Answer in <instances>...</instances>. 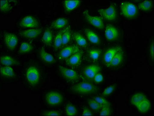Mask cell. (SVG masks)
Wrapping results in <instances>:
<instances>
[{
	"mask_svg": "<svg viewBox=\"0 0 154 116\" xmlns=\"http://www.w3.org/2000/svg\"><path fill=\"white\" fill-rule=\"evenodd\" d=\"M44 115L47 116H60L61 114L59 112L55 110L48 111L45 112L44 113Z\"/></svg>",
	"mask_w": 154,
	"mask_h": 116,
	"instance_id": "cell-38",
	"label": "cell"
},
{
	"mask_svg": "<svg viewBox=\"0 0 154 116\" xmlns=\"http://www.w3.org/2000/svg\"><path fill=\"white\" fill-rule=\"evenodd\" d=\"M150 55L152 59V61L154 60V42L152 41L151 44L150 48Z\"/></svg>",
	"mask_w": 154,
	"mask_h": 116,
	"instance_id": "cell-41",
	"label": "cell"
},
{
	"mask_svg": "<svg viewBox=\"0 0 154 116\" xmlns=\"http://www.w3.org/2000/svg\"><path fill=\"white\" fill-rule=\"evenodd\" d=\"M101 52H102V51L100 50H91L89 51V55L91 59L93 60H96L99 59Z\"/></svg>",
	"mask_w": 154,
	"mask_h": 116,
	"instance_id": "cell-33",
	"label": "cell"
},
{
	"mask_svg": "<svg viewBox=\"0 0 154 116\" xmlns=\"http://www.w3.org/2000/svg\"><path fill=\"white\" fill-rule=\"evenodd\" d=\"M88 104L90 107L94 111H99L102 109V106L94 99H90L88 101Z\"/></svg>",
	"mask_w": 154,
	"mask_h": 116,
	"instance_id": "cell-32",
	"label": "cell"
},
{
	"mask_svg": "<svg viewBox=\"0 0 154 116\" xmlns=\"http://www.w3.org/2000/svg\"><path fill=\"white\" fill-rule=\"evenodd\" d=\"M52 38V32L51 29L47 28L44 32V35L42 37V40L45 44L49 46L51 45Z\"/></svg>",
	"mask_w": 154,
	"mask_h": 116,
	"instance_id": "cell-23",
	"label": "cell"
},
{
	"mask_svg": "<svg viewBox=\"0 0 154 116\" xmlns=\"http://www.w3.org/2000/svg\"><path fill=\"white\" fill-rule=\"evenodd\" d=\"M98 12L101 17L106 21L113 22L117 19V14L116 3L111 4L107 8L99 9Z\"/></svg>",
	"mask_w": 154,
	"mask_h": 116,
	"instance_id": "cell-3",
	"label": "cell"
},
{
	"mask_svg": "<svg viewBox=\"0 0 154 116\" xmlns=\"http://www.w3.org/2000/svg\"><path fill=\"white\" fill-rule=\"evenodd\" d=\"M20 25L23 28L32 29L38 27L39 24L38 21L35 17L28 16L24 17L21 20Z\"/></svg>",
	"mask_w": 154,
	"mask_h": 116,
	"instance_id": "cell-9",
	"label": "cell"
},
{
	"mask_svg": "<svg viewBox=\"0 0 154 116\" xmlns=\"http://www.w3.org/2000/svg\"><path fill=\"white\" fill-rule=\"evenodd\" d=\"M101 69L97 65H91L86 67L84 71V74L86 78L89 79H94L95 75L99 73Z\"/></svg>",
	"mask_w": 154,
	"mask_h": 116,
	"instance_id": "cell-13",
	"label": "cell"
},
{
	"mask_svg": "<svg viewBox=\"0 0 154 116\" xmlns=\"http://www.w3.org/2000/svg\"><path fill=\"white\" fill-rule=\"evenodd\" d=\"M94 99L100 104L102 105V106H110V103L107 100L105 99V98L102 97L100 96H97L94 97Z\"/></svg>",
	"mask_w": 154,
	"mask_h": 116,
	"instance_id": "cell-35",
	"label": "cell"
},
{
	"mask_svg": "<svg viewBox=\"0 0 154 116\" xmlns=\"http://www.w3.org/2000/svg\"><path fill=\"white\" fill-rule=\"evenodd\" d=\"M121 9V14L129 19L135 18L138 13L137 7L130 2H122Z\"/></svg>",
	"mask_w": 154,
	"mask_h": 116,
	"instance_id": "cell-2",
	"label": "cell"
},
{
	"mask_svg": "<svg viewBox=\"0 0 154 116\" xmlns=\"http://www.w3.org/2000/svg\"><path fill=\"white\" fill-rule=\"evenodd\" d=\"M81 1L78 0H67L64 1V6L67 12H71L76 9L80 5Z\"/></svg>",
	"mask_w": 154,
	"mask_h": 116,
	"instance_id": "cell-21",
	"label": "cell"
},
{
	"mask_svg": "<svg viewBox=\"0 0 154 116\" xmlns=\"http://www.w3.org/2000/svg\"><path fill=\"white\" fill-rule=\"evenodd\" d=\"M83 116H93V114L88 108L85 107L84 108L83 112Z\"/></svg>",
	"mask_w": 154,
	"mask_h": 116,
	"instance_id": "cell-40",
	"label": "cell"
},
{
	"mask_svg": "<svg viewBox=\"0 0 154 116\" xmlns=\"http://www.w3.org/2000/svg\"><path fill=\"white\" fill-rule=\"evenodd\" d=\"M122 49V48L119 46L111 47L108 49L103 56V61L105 64L108 66L117 53Z\"/></svg>",
	"mask_w": 154,
	"mask_h": 116,
	"instance_id": "cell-12",
	"label": "cell"
},
{
	"mask_svg": "<svg viewBox=\"0 0 154 116\" xmlns=\"http://www.w3.org/2000/svg\"><path fill=\"white\" fill-rule=\"evenodd\" d=\"M33 49V47L30 44L25 42L21 43L19 49V53H26L31 52Z\"/></svg>",
	"mask_w": 154,
	"mask_h": 116,
	"instance_id": "cell-28",
	"label": "cell"
},
{
	"mask_svg": "<svg viewBox=\"0 0 154 116\" xmlns=\"http://www.w3.org/2000/svg\"><path fill=\"white\" fill-rule=\"evenodd\" d=\"M94 81L95 83H99L103 81L104 78L103 75L100 73H98L95 75L94 78Z\"/></svg>",
	"mask_w": 154,
	"mask_h": 116,
	"instance_id": "cell-39",
	"label": "cell"
},
{
	"mask_svg": "<svg viewBox=\"0 0 154 116\" xmlns=\"http://www.w3.org/2000/svg\"><path fill=\"white\" fill-rule=\"evenodd\" d=\"M71 90L75 93L89 94L97 93L98 88L93 84L82 82L72 86L71 88Z\"/></svg>",
	"mask_w": 154,
	"mask_h": 116,
	"instance_id": "cell-1",
	"label": "cell"
},
{
	"mask_svg": "<svg viewBox=\"0 0 154 116\" xmlns=\"http://www.w3.org/2000/svg\"><path fill=\"white\" fill-rule=\"evenodd\" d=\"M153 6V2L151 1H145L138 5V8L143 11H148L151 10Z\"/></svg>",
	"mask_w": 154,
	"mask_h": 116,
	"instance_id": "cell-27",
	"label": "cell"
},
{
	"mask_svg": "<svg viewBox=\"0 0 154 116\" xmlns=\"http://www.w3.org/2000/svg\"><path fill=\"white\" fill-rule=\"evenodd\" d=\"M116 88L115 85H112L109 86L104 90L103 93V95L104 96H108L110 95V94L112 93Z\"/></svg>",
	"mask_w": 154,
	"mask_h": 116,
	"instance_id": "cell-37",
	"label": "cell"
},
{
	"mask_svg": "<svg viewBox=\"0 0 154 116\" xmlns=\"http://www.w3.org/2000/svg\"><path fill=\"white\" fill-rule=\"evenodd\" d=\"M66 115L68 116H74L78 114V111L76 107L71 104H67L66 108Z\"/></svg>",
	"mask_w": 154,
	"mask_h": 116,
	"instance_id": "cell-30",
	"label": "cell"
},
{
	"mask_svg": "<svg viewBox=\"0 0 154 116\" xmlns=\"http://www.w3.org/2000/svg\"><path fill=\"white\" fill-rule=\"evenodd\" d=\"M85 33L89 41L92 44H99L100 43V40L98 35L89 29H85Z\"/></svg>",
	"mask_w": 154,
	"mask_h": 116,
	"instance_id": "cell-19",
	"label": "cell"
},
{
	"mask_svg": "<svg viewBox=\"0 0 154 116\" xmlns=\"http://www.w3.org/2000/svg\"><path fill=\"white\" fill-rule=\"evenodd\" d=\"M112 110L110 106H102L100 115L101 116H109L111 114Z\"/></svg>",
	"mask_w": 154,
	"mask_h": 116,
	"instance_id": "cell-36",
	"label": "cell"
},
{
	"mask_svg": "<svg viewBox=\"0 0 154 116\" xmlns=\"http://www.w3.org/2000/svg\"><path fill=\"white\" fill-rule=\"evenodd\" d=\"M67 28V27L63 30L60 31L55 36L54 41V45L55 48H59L62 44V37H63V33L65 32Z\"/></svg>",
	"mask_w": 154,
	"mask_h": 116,
	"instance_id": "cell-29",
	"label": "cell"
},
{
	"mask_svg": "<svg viewBox=\"0 0 154 116\" xmlns=\"http://www.w3.org/2000/svg\"><path fill=\"white\" fill-rule=\"evenodd\" d=\"M40 55L41 59L45 63L54 64L55 61L53 56L45 50L44 48H42L40 51Z\"/></svg>",
	"mask_w": 154,
	"mask_h": 116,
	"instance_id": "cell-20",
	"label": "cell"
},
{
	"mask_svg": "<svg viewBox=\"0 0 154 116\" xmlns=\"http://www.w3.org/2000/svg\"><path fill=\"white\" fill-rule=\"evenodd\" d=\"M45 98L47 103L51 106L60 104L63 101V96L57 92H50L46 95Z\"/></svg>",
	"mask_w": 154,
	"mask_h": 116,
	"instance_id": "cell-6",
	"label": "cell"
},
{
	"mask_svg": "<svg viewBox=\"0 0 154 116\" xmlns=\"http://www.w3.org/2000/svg\"><path fill=\"white\" fill-rule=\"evenodd\" d=\"M140 112L145 113L150 110L151 107V103L149 100L146 98L136 106Z\"/></svg>",
	"mask_w": 154,
	"mask_h": 116,
	"instance_id": "cell-17",
	"label": "cell"
},
{
	"mask_svg": "<svg viewBox=\"0 0 154 116\" xmlns=\"http://www.w3.org/2000/svg\"><path fill=\"white\" fill-rule=\"evenodd\" d=\"M124 59V53L122 49L117 52L112 60L108 65V66L115 67H117L122 64Z\"/></svg>",
	"mask_w": 154,
	"mask_h": 116,
	"instance_id": "cell-15",
	"label": "cell"
},
{
	"mask_svg": "<svg viewBox=\"0 0 154 116\" xmlns=\"http://www.w3.org/2000/svg\"><path fill=\"white\" fill-rule=\"evenodd\" d=\"M12 9V7L10 4L6 1L1 0V6L0 9L2 12H7L10 11Z\"/></svg>",
	"mask_w": 154,
	"mask_h": 116,
	"instance_id": "cell-34",
	"label": "cell"
},
{
	"mask_svg": "<svg viewBox=\"0 0 154 116\" xmlns=\"http://www.w3.org/2000/svg\"><path fill=\"white\" fill-rule=\"evenodd\" d=\"M42 32V29L40 28H32L23 31L20 35L25 38L34 39L38 37Z\"/></svg>",
	"mask_w": 154,
	"mask_h": 116,
	"instance_id": "cell-14",
	"label": "cell"
},
{
	"mask_svg": "<svg viewBox=\"0 0 154 116\" xmlns=\"http://www.w3.org/2000/svg\"><path fill=\"white\" fill-rule=\"evenodd\" d=\"M73 36L74 40L78 45L83 47H86L87 45V42L86 39L80 33L77 32L74 33Z\"/></svg>",
	"mask_w": 154,
	"mask_h": 116,
	"instance_id": "cell-26",
	"label": "cell"
},
{
	"mask_svg": "<svg viewBox=\"0 0 154 116\" xmlns=\"http://www.w3.org/2000/svg\"><path fill=\"white\" fill-rule=\"evenodd\" d=\"M105 37L110 41H115L118 38L119 33L117 28L112 25H108L105 31Z\"/></svg>",
	"mask_w": 154,
	"mask_h": 116,
	"instance_id": "cell-10",
	"label": "cell"
},
{
	"mask_svg": "<svg viewBox=\"0 0 154 116\" xmlns=\"http://www.w3.org/2000/svg\"><path fill=\"white\" fill-rule=\"evenodd\" d=\"M146 98L144 94L142 93H137L132 96L131 98V103L134 106H136L140 102Z\"/></svg>",
	"mask_w": 154,
	"mask_h": 116,
	"instance_id": "cell-25",
	"label": "cell"
},
{
	"mask_svg": "<svg viewBox=\"0 0 154 116\" xmlns=\"http://www.w3.org/2000/svg\"><path fill=\"white\" fill-rule=\"evenodd\" d=\"M4 40L6 46L11 50H13L16 48L18 42V38L16 35L7 32L5 34Z\"/></svg>",
	"mask_w": 154,
	"mask_h": 116,
	"instance_id": "cell-7",
	"label": "cell"
},
{
	"mask_svg": "<svg viewBox=\"0 0 154 116\" xmlns=\"http://www.w3.org/2000/svg\"><path fill=\"white\" fill-rule=\"evenodd\" d=\"M26 78L27 81L31 86L37 85L40 78V73L38 69L33 66L29 67L26 70Z\"/></svg>",
	"mask_w": 154,
	"mask_h": 116,
	"instance_id": "cell-4",
	"label": "cell"
},
{
	"mask_svg": "<svg viewBox=\"0 0 154 116\" xmlns=\"http://www.w3.org/2000/svg\"><path fill=\"white\" fill-rule=\"evenodd\" d=\"M82 52H79L74 54L70 56L66 61L67 65L71 66H75L80 63L82 60Z\"/></svg>",
	"mask_w": 154,
	"mask_h": 116,
	"instance_id": "cell-16",
	"label": "cell"
},
{
	"mask_svg": "<svg viewBox=\"0 0 154 116\" xmlns=\"http://www.w3.org/2000/svg\"><path fill=\"white\" fill-rule=\"evenodd\" d=\"M79 51V48L76 45H71L65 47L59 53V59L61 60H64Z\"/></svg>",
	"mask_w": 154,
	"mask_h": 116,
	"instance_id": "cell-11",
	"label": "cell"
},
{
	"mask_svg": "<svg viewBox=\"0 0 154 116\" xmlns=\"http://www.w3.org/2000/svg\"><path fill=\"white\" fill-rule=\"evenodd\" d=\"M83 14L85 18L89 23L97 29L101 30L104 29V24L101 17L90 15L87 10L85 11Z\"/></svg>",
	"mask_w": 154,
	"mask_h": 116,
	"instance_id": "cell-5",
	"label": "cell"
},
{
	"mask_svg": "<svg viewBox=\"0 0 154 116\" xmlns=\"http://www.w3.org/2000/svg\"><path fill=\"white\" fill-rule=\"evenodd\" d=\"M1 63L5 66H17L20 65L19 62L15 59L8 55H4L0 59Z\"/></svg>",
	"mask_w": 154,
	"mask_h": 116,
	"instance_id": "cell-18",
	"label": "cell"
},
{
	"mask_svg": "<svg viewBox=\"0 0 154 116\" xmlns=\"http://www.w3.org/2000/svg\"><path fill=\"white\" fill-rule=\"evenodd\" d=\"M68 23V20L65 18H59L55 20L52 24L53 27L56 29H60L64 27Z\"/></svg>",
	"mask_w": 154,
	"mask_h": 116,
	"instance_id": "cell-24",
	"label": "cell"
},
{
	"mask_svg": "<svg viewBox=\"0 0 154 116\" xmlns=\"http://www.w3.org/2000/svg\"><path fill=\"white\" fill-rule=\"evenodd\" d=\"M71 38V34L70 31V26L67 27V29L63 33L62 37V44L64 45L70 41Z\"/></svg>",
	"mask_w": 154,
	"mask_h": 116,
	"instance_id": "cell-31",
	"label": "cell"
},
{
	"mask_svg": "<svg viewBox=\"0 0 154 116\" xmlns=\"http://www.w3.org/2000/svg\"><path fill=\"white\" fill-rule=\"evenodd\" d=\"M59 69L63 77L70 81H75L79 79V75L74 70L62 66H59Z\"/></svg>",
	"mask_w": 154,
	"mask_h": 116,
	"instance_id": "cell-8",
	"label": "cell"
},
{
	"mask_svg": "<svg viewBox=\"0 0 154 116\" xmlns=\"http://www.w3.org/2000/svg\"><path fill=\"white\" fill-rule=\"evenodd\" d=\"M0 72L1 75L5 77L13 78L15 76L14 70L11 67L8 66L1 67Z\"/></svg>",
	"mask_w": 154,
	"mask_h": 116,
	"instance_id": "cell-22",
	"label": "cell"
}]
</instances>
